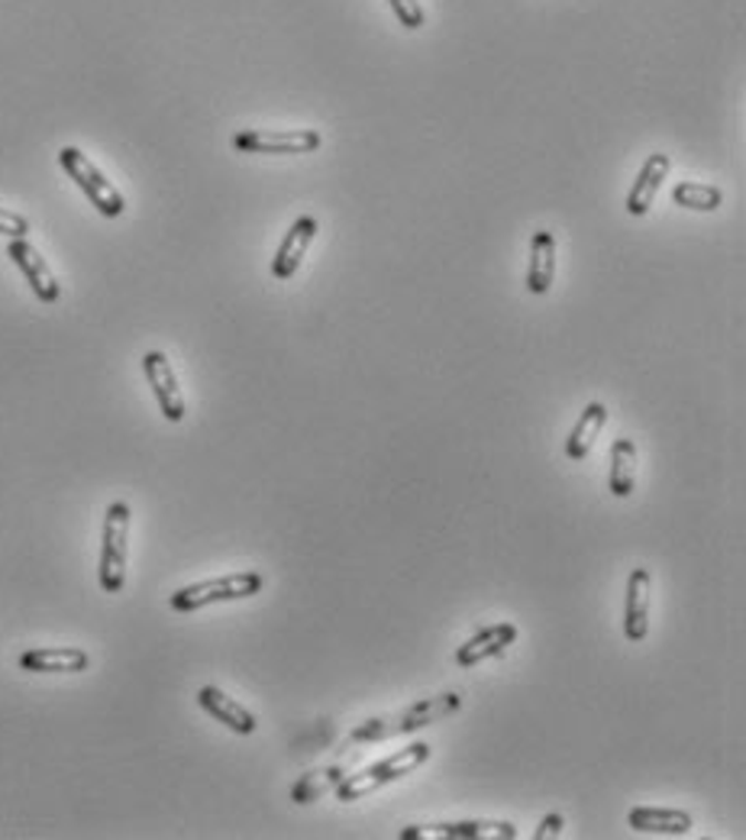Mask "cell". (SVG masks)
<instances>
[{
    "label": "cell",
    "mask_w": 746,
    "mask_h": 840,
    "mask_svg": "<svg viewBox=\"0 0 746 840\" xmlns=\"http://www.w3.org/2000/svg\"><path fill=\"white\" fill-rule=\"evenodd\" d=\"M459 705H462V699H459L456 692H446V695H437V699H420L417 705L404 708V712L395 714V717H372V721H366L363 727H356L349 734V741L366 744V741H385V737H398V734H414L420 727L437 724V721H443V717L459 712Z\"/></svg>",
    "instance_id": "1"
},
{
    "label": "cell",
    "mask_w": 746,
    "mask_h": 840,
    "mask_svg": "<svg viewBox=\"0 0 746 840\" xmlns=\"http://www.w3.org/2000/svg\"><path fill=\"white\" fill-rule=\"evenodd\" d=\"M427 759H430V747H427V744H411V747H404V750L391 754L388 759L375 763V766L363 769V773H356V776H343V779H339V786H336L333 792H336L339 801H359V798L372 796V792H378V789H385V786L398 783L401 776L414 773L417 766H423Z\"/></svg>",
    "instance_id": "2"
},
{
    "label": "cell",
    "mask_w": 746,
    "mask_h": 840,
    "mask_svg": "<svg viewBox=\"0 0 746 840\" xmlns=\"http://www.w3.org/2000/svg\"><path fill=\"white\" fill-rule=\"evenodd\" d=\"M262 586H265L262 573H230V576H220V579H204V582L178 588L171 595V608L188 615V611H201L208 605L240 601V598H249V595H259Z\"/></svg>",
    "instance_id": "3"
},
{
    "label": "cell",
    "mask_w": 746,
    "mask_h": 840,
    "mask_svg": "<svg viewBox=\"0 0 746 840\" xmlns=\"http://www.w3.org/2000/svg\"><path fill=\"white\" fill-rule=\"evenodd\" d=\"M59 166L69 171V178L82 188L84 195H87V201L101 210L104 217H120V213H124V195L101 175V168L94 166L82 149H75V146L59 149Z\"/></svg>",
    "instance_id": "4"
},
{
    "label": "cell",
    "mask_w": 746,
    "mask_h": 840,
    "mask_svg": "<svg viewBox=\"0 0 746 840\" xmlns=\"http://www.w3.org/2000/svg\"><path fill=\"white\" fill-rule=\"evenodd\" d=\"M126 540H129V507L114 502L104 517V544H101V588L117 595L126 582Z\"/></svg>",
    "instance_id": "5"
},
{
    "label": "cell",
    "mask_w": 746,
    "mask_h": 840,
    "mask_svg": "<svg viewBox=\"0 0 746 840\" xmlns=\"http://www.w3.org/2000/svg\"><path fill=\"white\" fill-rule=\"evenodd\" d=\"M324 136L317 129H243L233 146L249 156H307L317 153Z\"/></svg>",
    "instance_id": "6"
},
{
    "label": "cell",
    "mask_w": 746,
    "mask_h": 840,
    "mask_svg": "<svg viewBox=\"0 0 746 840\" xmlns=\"http://www.w3.org/2000/svg\"><path fill=\"white\" fill-rule=\"evenodd\" d=\"M517 828L507 821H456V825H411L401 840H514Z\"/></svg>",
    "instance_id": "7"
},
{
    "label": "cell",
    "mask_w": 746,
    "mask_h": 840,
    "mask_svg": "<svg viewBox=\"0 0 746 840\" xmlns=\"http://www.w3.org/2000/svg\"><path fill=\"white\" fill-rule=\"evenodd\" d=\"M143 372L149 378V388H153V395L159 401L162 418L171 420V423L185 420V395L178 388V376H175L166 353H159V349L146 353L143 356Z\"/></svg>",
    "instance_id": "8"
},
{
    "label": "cell",
    "mask_w": 746,
    "mask_h": 840,
    "mask_svg": "<svg viewBox=\"0 0 746 840\" xmlns=\"http://www.w3.org/2000/svg\"><path fill=\"white\" fill-rule=\"evenodd\" d=\"M7 255L17 262V269L23 272V279L30 282V288H33V294L40 297L42 304H55V301L62 297V288H59L52 269L45 265V259L36 252L33 243H27V240H10Z\"/></svg>",
    "instance_id": "9"
},
{
    "label": "cell",
    "mask_w": 746,
    "mask_h": 840,
    "mask_svg": "<svg viewBox=\"0 0 746 840\" xmlns=\"http://www.w3.org/2000/svg\"><path fill=\"white\" fill-rule=\"evenodd\" d=\"M514 640H517V628L511 621H501V624L479 630L472 640H465L456 650V666L459 670H472V666H479L485 660H495Z\"/></svg>",
    "instance_id": "10"
},
{
    "label": "cell",
    "mask_w": 746,
    "mask_h": 840,
    "mask_svg": "<svg viewBox=\"0 0 746 840\" xmlns=\"http://www.w3.org/2000/svg\"><path fill=\"white\" fill-rule=\"evenodd\" d=\"M314 237H317V220H314V217H297V220L291 223L285 240H282V246H279L275 259H272V275H275L279 282H288L291 275L297 272V265L304 262V255L311 250Z\"/></svg>",
    "instance_id": "11"
},
{
    "label": "cell",
    "mask_w": 746,
    "mask_h": 840,
    "mask_svg": "<svg viewBox=\"0 0 746 840\" xmlns=\"http://www.w3.org/2000/svg\"><path fill=\"white\" fill-rule=\"evenodd\" d=\"M650 573L647 569H633L627 579V608H623V633L627 640L640 643L650 633Z\"/></svg>",
    "instance_id": "12"
},
{
    "label": "cell",
    "mask_w": 746,
    "mask_h": 840,
    "mask_svg": "<svg viewBox=\"0 0 746 840\" xmlns=\"http://www.w3.org/2000/svg\"><path fill=\"white\" fill-rule=\"evenodd\" d=\"M669 168H672V159H669L665 153H653V156L643 162L637 181H633V188H630V195H627V213H630V217H643L647 210L653 208L656 191H660V185L665 181Z\"/></svg>",
    "instance_id": "13"
},
{
    "label": "cell",
    "mask_w": 746,
    "mask_h": 840,
    "mask_svg": "<svg viewBox=\"0 0 746 840\" xmlns=\"http://www.w3.org/2000/svg\"><path fill=\"white\" fill-rule=\"evenodd\" d=\"M91 657L82 647H36L20 657V670L27 672H84Z\"/></svg>",
    "instance_id": "14"
},
{
    "label": "cell",
    "mask_w": 746,
    "mask_h": 840,
    "mask_svg": "<svg viewBox=\"0 0 746 840\" xmlns=\"http://www.w3.org/2000/svg\"><path fill=\"white\" fill-rule=\"evenodd\" d=\"M198 705H201L210 717H217L220 724H227L230 731H237V734H252V731H255V717H252L237 699H230L227 692H220V689H213V685H204V689L198 692Z\"/></svg>",
    "instance_id": "15"
},
{
    "label": "cell",
    "mask_w": 746,
    "mask_h": 840,
    "mask_svg": "<svg viewBox=\"0 0 746 840\" xmlns=\"http://www.w3.org/2000/svg\"><path fill=\"white\" fill-rule=\"evenodd\" d=\"M627 821L633 831H643V834H689L692 831V815L679 808H633Z\"/></svg>",
    "instance_id": "16"
},
{
    "label": "cell",
    "mask_w": 746,
    "mask_h": 840,
    "mask_svg": "<svg viewBox=\"0 0 746 840\" xmlns=\"http://www.w3.org/2000/svg\"><path fill=\"white\" fill-rule=\"evenodd\" d=\"M556 279V237L549 230L534 233L530 243V269H527V292L546 294Z\"/></svg>",
    "instance_id": "17"
},
{
    "label": "cell",
    "mask_w": 746,
    "mask_h": 840,
    "mask_svg": "<svg viewBox=\"0 0 746 840\" xmlns=\"http://www.w3.org/2000/svg\"><path fill=\"white\" fill-rule=\"evenodd\" d=\"M605 423H608V408L601 405V401H591L585 411H581L579 423H576V430L569 433V443H566V453H569V460L581 462L588 453H591V447H595V440L601 437V430H605Z\"/></svg>",
    "instance_id": "18"
},
{
    "label": "cell",
    "mask_w": 746,
    "mask_h": 840,
    "mask_svg": "<svg viewBox=\"0 0 746 840\" xmlns=\"http://www.w3.org/2000/svg\"><path fill=\"white\" fill-rule=\"evenodd\" d=\"M611 492L618 498H630L633 495V485H637V447L633 440H618L611 447Z\"/></svg>",
    "instance_id": "19"
},
{
    "label": "cell",
    "mask_w": 746,
    "mask_h": 840,
    "mask_svg": "<svg viewBox=\"0 0 746 840\" xmlns=\"http://www.w3.org/2000/svg\"><path fill=\"white\" fill-rule=\"evenodd\" d=\"M346 776V769L343 766H327V769H317V773H311V776H304L294 789H291V798L297 801V805H307V801H317L321 796H327L333 792L336 786H339V779Z\"/></svg>",
    "instance_id": "20"
},
{
    "label": "cell",
    "mask_w": 746,
    "mask_h": 840,
    "mask_svg": "<svg viewBox=\"0 0 746 840\" xmlns=\"http://www.w3.org/2000/svg\"><path fill=\"white\" fill-rule=\"evenodd\" d=\"M672 201L679 208L689 210H717L724 204V195L711 185H698V181H682L672 188Z\"/></svg>",
    "instance_id": "21"
},
{
    "label": "cell",
    "mask_w": 746,
    "mask_h": 840,
    "mask_svg": "<svg viewBox=\"0 0 746 840\" xmlns=\"http://www.w3.org/2000/svg\"><path fill=\"white\" fill-rule=\"evenodd\" d=\"M388 3H391L395 17L401 20V27H408V30H420L423 27L427 13H423L420 0H388Z\"/></svg>",
    "instance_id": "22"
},
{
    "label": "cell",
    "mask_w": 746,
    "mask_h": 840,
    "mask_svg": "<svg viewBox=\"0 0 746 840\" xmlns=\"http://www.w3.org/2000/svg\"><path fill=\"white\" fill-rule=\"evenodd\" d=\"M30 233V220L17 210L0 208V237H10V240H27Z\"/></svg>",
    "instance_id": "23"
},
{
    "label": "cell",
    "mask_w": 746,
    "mask_h": 840,
    "mask_svg": "<svg viewBox=\"0 0 746 840\" xmlns=\"http://www.w3.org/2000/svg\"><path fill=\"white\" fill-rule=\"evenodd\" d=\"M563 834V815H546L543 821H539V828H537V834L534 838L537 840H549V838H559Z\"/></svg>",
    "instance_id": "24"
}]
</instances>
